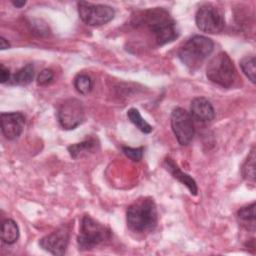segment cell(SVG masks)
I'll return each mask as SVG.
<instances>
[{
    "label": "cell",
    "instance_id": "52a82bcc",
    "mask_svg": "<svg viewBox=\"0 0 256 256\" xmlns=\"http://www.w3.org/2000/svg\"><path fill=\"white\" fill-rule=\"evenodd\" d=\"M78 13L81 20L90 26H101L110 22L115 15L112 7L103 4L78 3Z\"/></svg>",
    "mask_w": 256,
    "mask_h": 256
},
{
    "label": "cell",
    "instance_id": "5b68a950",
    "mask_svg": "<svg viewBox=\"0 0 256 256\" xmlns=\"http://www.w3.org/2000/svg\"><path fill=\"white\" fill-rule=\"evenodd\" d=\"M111 236L109 228L97 222L92 217L85 215L82 218L80 232L77 238L79 249L88 250L108 240Z\"/></svg>",
    "mask_w": 256,
    "mask_h": 256
},
{
    "label": "cell",
    "instance_id": "603a6c76",
    "mask_svg": "<svg viewBox=\"0 0 256 256\" xmlns=\"http://www.w3.org/2000/svg\"><path fill=\"white\" fill-rule=\"evenodd\" d=\"M54 77V73L51 69H44L40 72V74L37 77V83L41 86H45L49 84Z\"/></svg>",
    "mask_w": 256,
    "mask_h": 256
},
{
    "label": "cell",
    "instance_id": "7a4b0ae2",
    "mask_svg": "<svg viewBox=\"0 0 256 256\" xmlns=\"http://www.w3.org/2000/svg\"><path fill=\"white\" fill-rule=\"evenodd\" d=\"M128 227L138 233L149 232L157 224L158 214L156 205L151 198H141L127 208L126 212Z\"/></svg>",
    "mask_w": 256,
    "mask_h": 256
},
{
    "label": "cell",
    "instance_id": "277c9868",
    "mask_svg": "<svg viewBox=\"0 0 256 256\" xmlns=\"http://www.w3.org/2000/svg\"><path fill=\"white\" fill-rule=\"evenodd\" d=\"M206 75L211 82L224 88L230 87L236 76L232 59L226 52H219L208 63Z\"/></svg>",
    "mask_w": 256,
    "mask_h": 256
},
{
    "label": "cell",
    "instance_id": "7402d4cb",
    "mask_svg": "<svg viewBox=\"0 0 256 256\" xmlns=\"http://www.w3.org/2000/svg\"><path fill=\"white\" fill-rule=\"evenodd\" d=\"M123 153L130 158L132 161H139L141 160L143 156V147H138V148H132V147H122Z\"/></svg>",
    "mask_w": 256,
    "mask_h": 256
},
{
    "label": "cell",
    "instance_id": "ffe728a7",
    "mask_svg": "<svg viewBox=\"0 0 256 256\" xmlns=\"http://www.w3.org/2000/svg\"><path fill=\"white\" fill-rule=\"evenodd\" d=\"M255 57L254 56H247L243 58L240 62L241 69L246 77L252 82L255 83L256 79V66H255Z\"/></svg>",
    "mask_w": 256,
    "mask_h": 256
},
{
    "label": "cell",
    "instance_id": "484cf974",
    "mask_svg": "<svg viewBox=\"0 0 256 256\" xmlns=\"http://www.w3.org/2000/svg\"><path fill=\"white\" fill-rule=\"evenodd\" d=\"M12 4L17 8H21L26 4V2L25 1H12Z\"/></svg>",
    "mask_w": 256,
    "mask_h": 256
},
{
    "label": "cell",
    "instance_id": "8fae6325",
    "mask_svg": "<svg viewBox=\"0 0 256 256\" xmlns=\"http://www.w3.org/2000/svg\"><path fill=\"white\" fill-rule=\"evenodd\" d=\"M25 118L20 112H4L1 114V130L8 140L17 139L24 128Z\"/></svg>",
    "mask_w": 256,
    "mask_h": 256
},
{
    "label": "cell",
    "instance_id": "cb8c5ba5",
    "mask_svg": "<svg viewBox=\"0 0 256 256\" xmlns=\"http://www.w3.org/2000/svg\"><path fill=\"white\" fill-rule=\"evenodd\" d=\"M0 80H1V83H6L7 81L10 80L9 69L6 68L3 64H1L0 66Z\"/></svg>",
    "mask_w": 256,
    "mask_h": 256
},
{
    "label": "cell",
    "instance_id": "6da1fadb",
    "mask_svg": "<svg viewBox=\"0 0 256 256\" xmlns=\"http://www.w3.org/2000/svg\"><path fill=\"white\" fill-rule=\"evenodd\" d=\"M137 23L147 27L160 46L172 42L178 37L176 22L163 8H153L144 11L139 16Z\"/></svg>",
    "mask_w": 256,
    "mask_h": 256
},
{
    "label": "cell",
    "instance_id": "9c48e42d",
    "mask_svg": "<svg viewBox=\"0 0 256 256\" xmlns=\"http://www.w3.org/2000/svg\"><path fill=\"white\" fill-rule=\"evenodd\" d=\"M171 127L179 144L186 146L194 137L195 129L193 119L183 108H176L171 114Z\"/></svg>",
    "mask_w": 256,
    "mask_h": 256
},
{
    "label": "cell",
    "instance_id": "ba28073f",
    "mask_svg": "<svg viewBox=\"0 0 256 256\" xmlns=\"http://www.w3.org/2000/svg\"><path fill=\"white\" fill-rule=\"evenodd\" d=\"M84 107L80 100L70 98L65 100L58 108L57 118L63 129L72 130L84 120Z\"/></svg>",
    "mask_w": 256,
    "mask_h": 256
},
{
    "label": "cell",
    "instance_id": "8992f818",
    "mask_svg": "<svg viewBox=\"0 0 256 256\" xmlns=\"http://www.w3.org/2000/svg\"><path fill=\"white\" fill-rule=\"evenodd\" d=\"M195 21L197 27L205 33H220L225 27V19L222 12L209 3L203 4L198 8Z\"/></svg>",
    "mask_w": 256,
    "mask_h": 256
},
{
    "label": "cell",
    "instance_id": "3957f363",
    "mask_svg": "<svg viewBox=\"0 0 256 256\" xmlns=\"http://www.w3.org/2000/svg\"><path fill=\"white\" fill-rule=\"evenodd\" d=\"M214 48L213 41L205 36L195 35L188 39L179 49L178 57L190 70L199 68Z\"/></svg>",
    "mask_w": 256,
    "mask_h": 256
},
{
    "label": "cell",
    "instance_id": "d4e9b609",
    "mask_svg": "<svg viewBox=\"0 0 256 256\" xmlns=\"http://www.w3.org/2000/svg\"><path fill=\"white\" fill-rule=\"evenodd\" d=\"M9 47H10L9 42H8L4 37H1V38H0V48H1L2 50H4V49H7V48H9Z\"/></svg>",
    "mask_w": 256,
    "mask_h": 256
},
{
    "label": "cell",
    "instance_id": "e0dca14e",
    "mask_svg": "<svg viewBox=\"0 0 256 256\" xmlns=\"http://www.w3.org/2000/svg\"><path fill=\"white\" fill-rule=\"evenodd\" d=\"M127 116H128V118H129V120H130L141 132L148 134V133H150V132L153 130L152 126H151L149 123H147V122L142 118L140 112H139L136 108H131V109H129L128 112H127Z\"/></svg>",
    "mask_w": 256,
    "mask_h": 256
},
{
    "label": "cell",
    "instance_id": "d6986e66",
    "mask_svg": "<svg viewBox=\"0 0 256 256\" xmlns=\"http://www.w3.org/2000/svg\"><path fill=\"white\" fill-rule=\"evenodd\" d=\"M242 175L247 181L254 182L255 180V150H251L248 158L242 166Z\"/></svg>",
    "mask_w": 256,
    "mask_h": 256
},
{
    "label": "cell",
    "instance_id": "5bb4252c",
    "mask_svg": "<svg viewBox=\"0 0 256 256\" xmlns=\"http://www.w3.org/2000/svg\"><path fill=\"white\" fill-rule=\"evenodd\" d=\"M97 142L94 139H88L81 143L72 144L68 147V151L72 158L78 159L87 156L90 153H93L96 149Z\"/></svg>",
    "mask_w": 256,
    "mask_h": 256
},
{
    "label": "cell",
    "instance_id": "ac0fdd59",
    "mask_svg": "<svg viewBox=\"0 0 256 256\" xmlns=\"http://www.w3.org/2000/svg\"><path fill=\"white\" fill-rule=\"evenodd\" d=\"M34 77V67L31 63L25 65L19 69L13 76L14 83L18 85H27L29 84Z\"/></svg>",
    "mask_w": 256,
    "mask_h": 256
},
{
    "label": "cell",
    "instance_id": "44dd1931",
    "mask_svg": "<svg viewBox=\"0 0 256 256\" xmlns=\"http://www.w3.org/2000/svg\"><path fill=\"white\" fill-rule=\"evenodd\" d=\"M74 86L79 93L86 95L92 90L93 82L90 76L86 74H78L74 79Z\"/></svg>",
    "mask_w": 256,
    "mask_h": 256
},
{
    "label": "cell",
    "instance_id": "4fadbf2b",
    "mask_svg": "<svg viewBox=\"0 0 256 256\" xmlns=\"http://www.w3.org/2000/svg\"><path fill=\"white\" fill-rule=\"evenodd\" d=\"M164 166L166 169L172 174V176L177 179L179 182H181L183 185H185L191 194L196 195L197 194V185L196 182L192 177H190L188 174L182 172L180 168L176 165V163L171 158H166L164 160Z\"/></svg>",
    "mask_w": 256,
    "mask_h": 256
},
{
    "label": "cell",
    "instance_id": "7c38bea8",
    "mask_svg": "<svg viewBox=\"0 0 256 256\" xmlns=\"http://www.w3.org/2000/svg\"><path fill=\"white\" fill-rule=\"evenodd\" d=\"M190 115L199 123H208L215 118V111L211 102L205 97H196L190 106Z\"/></svg>",
    "mask_w": 256,
    "mask_h": 256
},
{
    "label": "cell",
    "instance_id": "9a60e30c",
    "mask_svg": "<svg viewBox=\"0 0 256 256\" xmlns=\"http://www.w3.org/2000/svg\"><path fill=\"white\" fill-rule=\"evenodd\" d=\"M237 217L239 219L240 224L246 229L251 232L255 231V203L253 202L252 204L242 207L238 213Z\"/></svg>",
    "mask_w": 256,
    "mask_h": 256
},
{
    "label": "cell",
    "instance_id": "2e32d148",
    "mask_svg": "<svg viewBox=\"0 0 256 256\" xmlns=\"http://www.w3.org/2000/svg\"><path fill=\"white\" fill-rule=\"evenodd\" d=\"M19 238V228L15 221L12 219H6L2 223L1 239L7 244L15 243Z\"/></svg>",
    "mask_w": 256,
    "mask_h": 256
},
{
    "label": "cell",
    "instance_id": "30bf717a",
    "mask_svg": "<svg viewBox=\"0 0 256 256\" xmlns=\"http://www.w3.org/2000/svg\"><path fill=\"white\" fill-rule=\"evenodd\" d=\"M68 242L69 231L65 227H62L43 237L39 244L41 248L53 255H63L66 251Z\"/></svg>",
    "mask_w": 256,
    "mask_h": 256
}]
</instances>
